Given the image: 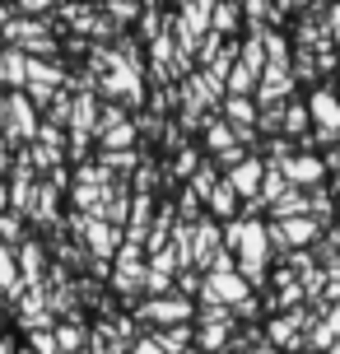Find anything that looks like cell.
I'll return each instance as SVG.
<instances>
[{
	"label": "cell",
	"instance_id": "1",
	"mask_svg": "<svg viewBox=\"0 0 340 354\" xmlns=\"http://www.w3.org/2000/svg\"><path fill=\"white\" fill-rule=\"evenodd\" d=\"M317 112H322V122H326V126H340V107L331 103V98H317Z\"/></svg>",
	"mask_w": 340,
	"mask_h": 354
}]
</instances>
